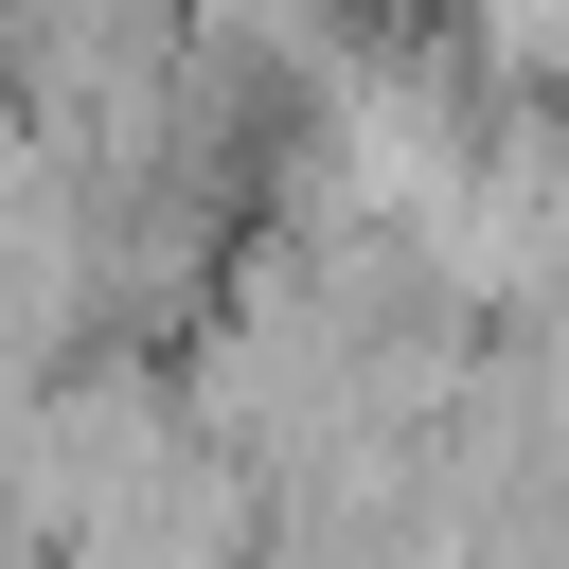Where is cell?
I'll use <instances>...</instances> for the list:
<instances>
[{"label":"cell","mask_w":569,"mask_h":569,"mask_svg":"<svg viewBox=\"0 0 569 569\" xmlns=\"http://www.w3.org/2000/svg\"><path fill=\"white\" fill-rule=\"evenodd\" d=\"M0 71H18V0H0Z\"/></svg>","instance_id":"cell-1"}]
</instances>
